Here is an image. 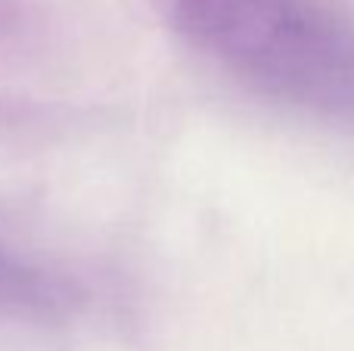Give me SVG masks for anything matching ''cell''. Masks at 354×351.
I'll list each match as a JSON object with an SVG mask.
<instances>
[{
    "label": "cell",
    "instance_id": "7a4b0ae2",
    "mask_svg": "<svg viewBox=\"0 0 354 351\" xmlns=\"http://www.w3.org/2000/svg\"><path fill=\"white\" fill-rule=\"evenodd\" d=\"M68 305V290L62 280L28 265L12 249L0 243V308L16 314L53 317Z\"/></svg>",
    "mask_w": 354,
    "mask_h": 351
},
{
    "label": "cell",
    "instance_id": "6da1fadb",
    "mask_svg": "<svg viewBox=\"0 0 354 351\" xmlns=\"http://www.w3.org/2000/svg\"><path fill=\"white\" fill-rule=\"evenodd\" d=\"M196 50L252 91L354 124V19L330 0H171Z\"/></svg>",
    "mask_w": 354,
    "mask_h": 351
}]
</instances>
